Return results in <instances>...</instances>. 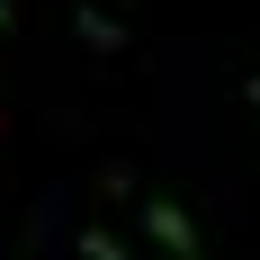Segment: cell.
I'll return each mask as SVG.
<instances>
[{
    "instance_id": "obj_1",
    "label": "cell",
    "mask_w": 260,
    "mask_h": 260,
    "mask_svg": "<svg viewBox=\"0 0 260 260\" xmlns=\"http://www.w3.org/2000/svg\"><path fill=\"white\" fill-rule=\"evenodd\" d=\"M144 234H153L171 260H207V242H198V224L180 215V198H144Z\"/></svg>"
},
{
    "instance_id": "obj_2",
    "label": "cell",
    "mask_w": 260,
    "mask_h": 260,
    "mask_svg": "<svg viewBox=\"0 0 260 260\" xmlns=\"http://www.w3.org/2000/svg\"><path fill=\"white\" fill-rule=\"evenodd\" d=\"M81 260H117V234H99V224H90V234H81Z\"/></svg>"
},
{
    "instance_id": "obj_3",
    "label": "cell",
    "mask_w": 260,
    "mask_h": 260,
    "mask_svg": "<svg viewBox=\"0 0 260 260\" xmlns=\"http://www.w3.org/2000/svg\"><path fill=\"white\" fill-rule=\"evenodd\" d=\"M0 36H9V0H0Z\"/></svg>"
}]
</instances>
